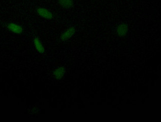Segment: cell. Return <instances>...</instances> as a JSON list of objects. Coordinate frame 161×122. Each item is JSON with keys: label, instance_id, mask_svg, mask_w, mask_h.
Wrapping results in <instances>:
<instances>
[{"label": "cell", "instance_id": "obj_1", "mask_svg": "<svg viewBox=\"0 0 161 122\" xmlns=\"http://www.w3.org/2000/svg\"><path fill=\"white\" fill-rule=\"evenodd\" d=\"M36 12L38 15L43 18L47 20H51L53 17V15L51 12L48 9L45 8H38L36 10Z\"/></svg>", "mask_w": 161, "mask_h": 122}, {"label": "cell", "instance_id": "obj_2", "mask_svg": "<svg viewBox=\"0 0 161 122\" xmlns=\"http://www.w3.org/2000/svg\"><path fill=\"white\" fill-rule=\"evenodd\" d=\"M75 32V28L74 27H70L69 28L64 32L61 36V39L62 41H65L73 37Z\"/></svg>", "mask_w": 161, "mask_h": 122}, {"label": "cell", "instance_id": "obj_7", "mask_svg": "<svg viewBox=\"0 0 161 122\" xmlns=\"http://www.w3.org/2000/svg\"><path fill=\"white\" fill-rule=\"evenodd\" d=\"M58 2L63 7L65 8H70L73 6V0H58Z\"/></svg>", "mask_w": 161, "mask_h": 122}, {"label": "cell", "instance_id": "obj_4", "mask_svg": "<svg viewBox=\"0 0 161 122\" xmlns=\"http://www.w3.org/2000/svg\"><path fill=\"white\" fill-rule=\"evenodd\" d=\"M128 32V27L125 23H121L116 28V33L120 37H123L126 35Z\"/></svg>", "mask_w": 161, "mask_h": 122}, {"label": "cell", "instance_id": "obj_6", "mask_svg": "<svg viewBox=\"0 0 161 122\" xmlns=\"http://www.w3.org/2000/svg\"><path fill=\"white\" fill-rule=\"evenodd\" d=\"M35 48L40 53H43L45 52V48L43 45L38 38H36L33 40Z\"/></svg>", "mask_w": 161, "mask_h": 122}, {"label": "cell", "instance_id": "obj_3", "mask_svg": "<svg viewBox=\"0 0 161 122\" xmlns=\"http://www.w3.org/2000/svg\"><path fill=\"white\" fill-rule=\"evenodd\" d=\"M7 28L11 32L16 34H21L23 32L21 26L15 23H10L7 24Z\"/></svg>", "mask_w": 161, "mask_h": 122}, {"label": "cell", "instance_id": "obj_5", "mask_svg": "<svg viewBox=\"0 0 161 122\" xmlns=\"http://www.w3.org/2000/svg\"><path fill=\"white\" fill-rule=\"evenodd\" d=\"M65 72V68L63 66H61L54 70L53 74L57 80H60L63 77Z\"/></svg>", "mask_w": 161, "mask_h": 122}]
</instances>
